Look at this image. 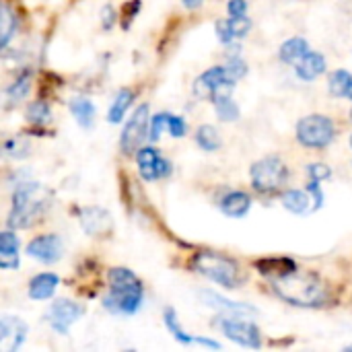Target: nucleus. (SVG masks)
I'll return each instance as SVG.
<instances>
[{
  "instance_id": "6e6552de",
  "label": "nucleus",
  "mask_w": 352,
  "mask_h": 352,
  "mask_svg": "<svg viewBox=\"0 0 352 352\" xmlns=\"http://www.w3.org/2000/svg\"><path fill=\"white\" fill-rule=\"evenodd\" d=\"M233 82L235 80H231L225 66H214L194 80V95L200 99H214L223 93H229V89H233Z\"/></svg>"
},
{
  "instance_id": "79ce46f5",
  "label": "nucleus",
  "mask_w": 352,
  "mask_h": 352,
  "mask_svg": "<svg viewBox=\"0 0 352 352\" xmlns=\"http://www.w3.org/2000/svg\"><path fill=\"white\" fill-rule=\"evenodd\" d=\"M200 2H202V0H184V4H186L188 8H198Z\"/></svg>"
},
{
  "instance_id": "cd10ccee",
  "label": "nucleus",
  "mask_w": 352,
  "mask_h": 352,
  "mask_svg": "<svg viewBox=\"0 0 352 352\" xmlns=\"http://www.w3.org/2000/svg\"><path fill=\"white\" fill-rule=\"evenodd\" d=\"M0 27H2V31H0V39H2L0 45L6 47L10 43L14 31H16V16L12 14V10H10L8 4H2V10H0Z\"/></svg>"
},
{
  "instance_id": "f3484780",
  "label": "nucleus",
  "mask_w": 352,
  "mask_h": 352,
  "mask_svg": "<svg viewBox=\"0 0 352 352\" xmlns=\"http://www.w3.org/2000/svg\"><path fill=\"white\" fill-rule=\"evenodd\" d=\"M252 208V198L245 192H229L221 200V210L231 219H243Z\"/></svg>"
},
{
  "instance_id": "4468645a",
  "label": "nucleus",
  "mask_w": 352,
  "mask_h": 352,
  "mask_svg": "<svg viewBox=\"0 0 352 352\" xmlns=\"http://www.w3.org/2000/svg\"><path fill=\"white\" fill-rule=\"evenodd\" d=\"M27 254L41 264H54L62 256V241L58 235H39L27 245Z\"/></svg>"
},
{
  "instance_id": "c9c22d12",
  "label": "nucleus",
  "mask_w": 352,
  "mask_h": 352,
  "mask_svg": "<svg viewBox=\"0 0 352 352\" xmlns=\"http://www.w3.org/2000/svg\"><path fill=\"white\" fill-rule=\"evenodd\" d=\"M307 173H309V179H316V182H326L332 177V169L324 163H314L307 167Z\"/></svg>"
},
{
  "instance_id": "ddd939ff",
  "label": "nucleus",
  "mask_w": 352,
  "mask_h": 352,
  "mask_svg": "<svg viewBox=\"0 0 352 352\" xmlns=\"http://www.w3.org/2000/svg\"><path fill=\"white\" fill-rule=\"evenodd\" d=\"M27 336V326L23 320L12 316H2L0 320V351L16 352Z\"/></svg>"
},
{
  "instance_id": "bb28decb",
  "label": "nucleus",
  "mask_w": 352,
  "mask_h": 352,
  "mask_svg": "<svg viewBox=\"0 0 352 352\" xmlns=\"http://www.w3.org/2000/svg\"><path fill=\"white\" fill-rule=\"evenodd\" d=\"M196 142H198V146H200L202 151L212 153V151H217V148L221 146V134H219V130H217L214 126L204 124V126H200L198 132H196Z\"/></svg>"
},
{
  "instance_id": "58836bf2",
  "label": "nucleus",
  "mask_w": 352,
  "mask_h": 352,
  "mask_svg": "<svg viewBox=\"0 0 352 352\" xmlns=\"http://www.w3.org/2000/svg\"><path fill=\"white\" fill-rule=\"evenodd\" d=\"M227 10H229V16H243L248 10V2L245 0H231Z\"/></svg>"
},
{
  "instance_id": "5701e85b",
  "label": "nucleus",
  "mask_w": 352,
  "mask_h": 352,
  "mask_svg": "<svg viewBox=\"0 0 352 352\" xmlns=\"http://www.w3.org/2000/svg\"><path fill=\"white\" fill-rule=\"evenodd\" d=\"M283 206L293 214H305V212H309V208L314 204H311L307 192H303V190H287L283 194Z\"/></svg>"
},
{
  "instance_id": "c03bdc74",
  "label": "nucleus",
  "mask_w": 352,
  "mask_h": 352,
  "mask_svg": "<svg viewBox=\"0 0 352 352\" xmlns=\"http://www.w3.org/2000/svg\"><path fill=\"white\" fill-rule=\"evenodd\" d=\"M346 351H352V346H346Z\"/></svg>"
},
{
  "instance_id": "4c0bfd02",
  "label": "nucleus",
  "mask_w": 352,
  "mask_h": 352,
  "mask_svg": "<svg viewBox=\"0 0 352 352\" xmlns=\"http://www.w3.org/2000/svg\"><path fill=\"white\" fill-rule=\"evenodd\" d=\"M309 194L314 196V210H318V208H322V204H324V192H322V188H320V182H316V179H309Z\"/></svg>"
},
{
  "instance_id": "dca6fc26",
  "label": "nucleus",
  "mask_w": 352,
  "mask_h": 352,
  "mask_svg": "<svg viewBox=\"0 0 352 352\" xmlns=\"http://www.w3.org/2000/svg\"><path fill=\"white\" fill-rule=\"evenodd\" d=\"M297 76L303 80H314L320 74L326 72V60L320 52H307L297 64H295Z\"/></svg>"
},
{
  "instance_id": "6ab92c4d",
  "label": "nucleus",
  "mask_w": 352,
  "mask_h": 352,
  "mask_svg": "<svg viewBox=\"0 0 352 352\" xmlns=\"http://www.w3.org/2000/svg\"><path fill=\"white\" fill-rule=\"evenodd\" d=\"M0 266L4 270H14L19 266V239L10 231L0 235Z\"/></svg>"
},
{
  "instance_id": "e433bc0d",
  "label": "nucleus",
  "mask_w": 352,
  "mask_h": 352,
  "mask_svg": "<svg viewBox=\"0 0 352 352\" xmlns=\"http://www.w3.org/2000/svg\"><path fill=\"white\" fill-rule=\"evenodd\" d=\"M186 130H188V126H186L184 118L169 116V128H167V132H169L173 138H182V136L186 134Z\"/></svg>"
},
{
  "instance_id": "0eeeda50",
  "label": "nucleus",
  "mask_w": 352,
  "mask_h": 352,
  "mask_svg": "<svg viewBox=\"0 0 352 352\" xmlns=\"http://www.w3.org/2000/svg\"><path fill=\"white\" fill-rule=\"evenodd\" d=\"M148 126H151V109H148V103H142L134 109L132 118L128 120L124 132H122V153L124 155H132L144 140L146 132H148Z\"/></svg>"
},
{
  "instance_id": "9d476101",
  "label": "nucleus",
  "mask_w": 352,
  "mask_h": 352,
  "mask_svg": "<svg viewBox=\"0 0 352 352\" xmlns=\"http://www.w3.org/2000/svg\"><path fill=\"white\" fill-rule=\"evenodd\" d=\"M221 330L229 340H233L241 346H248V349H260L262 346L260 330L252 322H241V320L229 318V320L221 322Z\"/></svg>"
},
{
  "instance_id": "a878e982",
  "label": "nucleus",
  "mask_w": 352,
  "mask_h": 352,
  "mask_svg": "<svg viewBox=\"0 0 352 352\" xmlns=\"http://www.w3.org/2000/svg\"><path fill=\"white\" fill-rule=\"evenodd\" d=\"M212 101H214V109H217L219 120H223V122H235L239 118V107L231 99L229 93H223V95L214 97Z\"/></svg>"
},
{
  "instance_id": "f03ea898",
  "label": "nucleus",
  "mask_w": 352,
  "mask_h": 352,
  "mask_svg": "<svg viewBox=\"0 0 352 352\" xmlns=\"http://www.w3.org/2000/svg\"><path fill=\"white\" fill-rule=\"evenodd\" d=\"M107 280L109 293L103 297V307L118 316H134L144 299V289L138 276L128 268H111Z\"/></svg>"
},
{
  "instance_id": "f257e3e1",
  "label": "nucleus",
  "mask_w": 352,
  "mask_h": 352,
  "mask_svg": "<svg viewBox=\"0 0 352 352\" xmlns=\"http://www.w3.org/2000/svg\"><path fill=\"white\" fill-rule=\"evenodd\" d=\"M272 287L283 301L297 307H322L330 297L328 285L318 274L299 272V270L274 278Z\"/></svg>"
},
{
  "instance_id": "4be33fe9",
  "label": "nucleus",
  "mask_w": 352,
  "mask_h": 352,
  "mask_svg": "<svg viewBox=\"0 0 352 352\" xmlns=\"http://www.w3.org/2000/svg\"><path fill=\"white\" fill-rule=\"evenodd\" d=\"M307 52H309V45L303 37H291L280 45L278 56L285 64H297Z\"/></svg>"
},
{
  "instance_id": "7ed1b4c3",
  "label": "nucleus",
  "mask_w": 352,
  "mask_h": 352,
  "mask_svg": "<svg viewBox=\"0 0 352 352\" xmlns=\"http://www.w3.org/2000/svg\"><path fill=\"white\" fill-rule=\"evenodd\" d=\"M50 192L39 184H21L12 194V210L8 217L10 229H27L47 208Z\"/></svg>"
},
{
  "instance_id": "b1692460",
  "label": "nucleus",
  "mask_w": 352,
  "mask_h": 352,
  "mask_svg": "<svg viewBox=\"0 0 352 352\" xmlns=\"http://www.w3.org/2000/svg\"><path fill=\"white\" fill-rule=\"evenodd\" d=\"M70 111L76 118V122L82 128H91L93 120H95V105L91 103V99L87 97H74L70 99Z\"/></svg>"
},
{
  "instance_id": "20e7f679",
  "label": "nucleus",
  "mask_w": 352,
  "mask_h": 352,
  "mask_svg": "<svg viewBox=\"0 0 352 352\" xmlns=\"http://www.w3.org/2000/svg\"><path fill=\"white\" fill-rule=\"evenodd\" d=\"M192 266L196 272L206 276L208 280L225 287V289H237L241 285V270L235 260L214 254V252H200L194 256Z\"/></svg>"
},
{
  "instance_id": "a18cd8bd",
  "label": "nucleus",
  "mask_w": 352,
  "mask_h": 352,
  "mask_svg": "<svg viewBox=\"0 0 352 352\" xmlns=\"http://www.w3.org/2000/svg\"><path fill=\"white\" fill-rule=\"evenodd\" d=\"M351 118H352V111H351Z\"/></svg>"
},
{
  "instance_id": "a211bd4d",
  "label": "nucleus",
  "mask_w": 352,
  "mask_h": 352,
  "mask_svg": "<svg viewBox=\"0 0 352 352\" xmlns=\"http://www.w3.org/2000/svg\"><path fill=\"white\" fill-rule=\"evenodd\" d=\"M58 276L54 272H43V274H37L31 283H29V297L35 299V301H45L50 299L54 293H56V287H58Z\"/></svg>"
},
{
  "instance_id": "a19ab883",
  "label": "nucleus",
  "mask_w": 352,
  "mask_h": 352,
  "mask_svg": "<svg viewBox=\"0 0 352 352\" xmlns=\"http://www.w3.org/2000/svg\"><path fill=\"white\" fill-rule=\"evenodd\" d=\"M196 344H204V346H208V349H221V344H219V342H214V340H206V338H196Z\"/></svg>"
},
{
  "instance_id": "f704fd0d",
  "label": "nucleus",
  "mask_w": 352,
  "mask_h": 352,
  "mask_svg": "<svg viewBox=\"0 0 352 352\" xmlns=\"http://www.w3.org/2000/svg\"><path fill=\"white\" fill-rule=\"evenodd\" d=\"M225 68H227V72H229L231 80H239V78L248 72V66H245V62H243L239 56H233Z\"/></svg>"
},
{
  "instance_id": "423d86ee",
  "label": "nucleus",
  "mask_w": 352,
  "mask_h": 352,
  "mask_svg": "<svg viewBox=\"0 0 352 352\" xmlns=\"http://www.w3.org/2000/svg\"><path fill=\"white\" fill-rule=\"evenodd\" d=\"M334 122L326 116H307L297 126V140L309 148H324L334 140Z\"/></svg>"
},
{
  "instance_id": "aec40b11",
  "label": "nucleus",
  "mask_w": 352,
  "mask_h": 352,
  "mask_svg": "<svg viewBox=\"0 0 352 352\" xmlns=\"http://www.w3.org/2000/svg\"><path fill=\"white\" fill-rule=\"evenodd\" d=\"M200 297L204 299L206 305L210 307H217V309H223L231 316H239V314H256V307L248 305V303H235V301H229V299H223L221 295L212 293V291H202Z\"/></svg>"
},
{
  "instance_id": "1a4fd4ad",
  "label": "nucleus",
  "mask_w": 352,
  "mask_h": 352,
  "mask_svg": "<svg viewBox=\"0 0 352 352\" xmlns=\"http://www.w3.org/2000/svg\"><path fill=\"white\" fill-rule=\"evenodd\" d=\"M82 314H85L82 305L68 301V299H60V301L52 303V307L47 311V322L58 334H68L72 324H76L82 318Z\"/></svg>"
},
{
  "instance_id": "2eb2a0df",
  "label": "nucleus",
  "mask_w": 352,
  "mask_h": 352,
  "mask_svg": "<svg viewBox=\"0 0 352 352\" xmlns=\"http://www.w3.org/2000/svg\"><path fill=\"white\" fill-rule=\"evenodd\" d=\"M250 27H252V23H250V19H245V14L243 16H231V21H219L217 23V33H219L223 43H231L235 39L245 37Z\"/></svg>"
},
{
  "instance_id": "412c9836",
  "label": "nucleus",
  "mask_w": 352,
  "mask_h": 352,
  "mask_svg": "<svg viewBox=\"0 0 352 352\" xmlns=\"http://www.w3.org/2000/svg\"><path fill=\"white\" fill-rule=\"evenodd\" d=\"M256 268L262 274H266V276L278 278V276H285V274L295 272L297 270V264L293 260H289V258H270V260H260L256 264Z\"/></svg>"
},
{
  "instance_id": "f8f14e48",
  "label": "nucleus",
  "mask_w": 352,
  "mask_h": 352,
  "mask_svg": "<svg viewBox=\"0 0 352 352\" xmlns=\"http://www.w3.org/2000/svg\"><path fill=\"white\" fill-rule=\"evenodd\" d=\"M80 227L87 235L91 237H105L113 229L111 214L105 208L99 206H89L80 210Z\"/></svg>"
},
{
  "instance_id": "c85d7f7f",
  "label": "nucleus",
  "mask_w": 352,
  "mask_h": 352,
  "mask_svg": "<svg viewBox=\"0 0 352 352\" xmlns=\"http://www.w3.org/2000/svg\"><path fill=\"white\" fill-rule=\"evenodd\" d=\"M163 320H165L167 330L173 334V338H175L177 342H182V344H196V338H192V336L179 326V320H177V316H175L173 309H167V311L163 314Z\"/></svg>"
},
{
  "instance_id": "2f4dec72",
  "label": "nucleus",
  "mask_w": 352,
  "mask_h": 352,
  "mask_svg": "<svg viewBox=\"0 0 352 352\" xmlns=\"http://www.w3.org/2000/svg\"><path fill=\"white\" fill-rule=\"evenodd\" d=\"M351 78V72H346V70H336V72L330 76V93H332L334 97H346Z\"/></svg>"
},
{
  "instance_id": "c756f323",
  "label": "nucleus",
  "mask_w": 352,
  "mask_h": 352,
  "mask_svg": "<svg viewBox=\"0 0 352 352\" xmlns=\"http://www.w3.org/2000/svg\"><path fill=\"white\" fill-rule=\"evenodd\" d=\"M25 116H27V120H29L31 124L41 126V124H47V122L52 120V109H50V105H47V103H43V101H35V103H31V105L27 107Z\"/></svg>"
},
{
  "instance_id": "7c9ffc66",
  "label": "nucleus",
  "mask_w": 352,
  "mask_h": 352,
  "mask_svg": "<svg viewBox=\"0 0 352 352\" xmlns=\"http://www.w3.org/2000/svg\"><path fill=\"white\" fill-rule=\"evenodd\" d=\"M29 87H31V76H29V74L16 76V80L6 89V101H8V103L21 101V99L29 93Z\"/></svg>"
},
{
  "instance_id": "393cba45",
  "label": "nucleus",
  "mask_w": 352,
  "mask_h": 352,
  "mask_svg": "<svg viewBox=\"0 0 352 352\" xmlns=\"http://www.w3.org/2000/svg\"><path fill=\"white\" fill-rule=\"evenodd\" d=\"M132 101H134V93L128 91V89H122V91L116 95V99H113V103H111V107H109V111H107V120H109L111 124H120L122 118L126 116L128 107L132 105Z\"/></svg>"
},
{
  "instance_id": "9b49d317",
  "label": "nucleus",
  "mask_w": 352,
  "mask_h": 352,
  "mask_svg": "<svg viewBox=\"0 0 352 352\" xmlns=\"http://www.w3.org/2000/svg\"><path fill=\"white\" fill-rule=\"evenodd\" d=\"M138 161V169L144 182H155L159 177L169 175V161L163 159L155 148L151 146H142L136 155Z\"/></svg>"
},
{
  "instance_id": "72a5a7b5",
  "label": "nucleus",
  "mask_w": 352,
  "mask_h": 352,
  "mask_svg": "<svg viewBox=\"0 0 352 352\" xmlns=\"http://www.w3.org/2000/svg\"><path fill=\"white\" fill-rule=\"evenodd\" d=\"M169 116L171 113H157L151 118V140H159L163 130L169 128Z\"/></svg>"
},
{
  "instance_id": "473e14b6",
  "label": "nucleus",
  "mask_w": 352,
  "mask_h": 352,
  "mask_svg": "<svg viewBox=\"0 0 352 352\" xmlns=\"http://www.w3.org/2000/svg\"><path fill=\"white\" fill-rule=\"evenodd\" d=\"M4 153L12 159H23L27 157L29 153V142L25 138H10L6 144H4Z\"/></svg>"
},
{
  "instance_id": "37998d69",
  "label": "nucleus",
  "mask_w": 352,
  "mask_h": 352,
  "mask_svg": "<svg viewBox=\"0 0 352 352\" xmlns=\"http://www.w3.org/2000/svg\"><path fill=\"white\" fill-rule=\"evenodd\" d=\"M346 97L352 101V78H351V85H349V91H346Z\"/></svg>"
},
{
  "instance_id": "39448f33",
  "label": "nucleus",
  "mask_w": 352,
  "mask_h": 352,
  "mask_svg": "<svg viewBox=\"0 0 352 352\" xmlns=\"http://www.w3.org/2000/svg\"><path fill=\"white\" fill-rule=\"evenodd\" d=\"M252 186L260 194H274L278 192L287 179H289V169L283 159L278 157H264L252 165Z\"/></svg>"
},
{
  "instance_id": "ea45409f",
  "label": "nucleus",
  "mask_w": 352,
  "mask_h": 352,
  "mask_svg": "<svg viewBox=\"0 0 352 352\" xmlns=\"http://www.w3.org/2000/svg\"><path fill=\"white\" fill-rule=\"evenodd\" d=\"M101 16H103V27H105V29H109V27L116 23V10H113L111 6H105V8L101 10Z\"/></svg>"
}]
</instances>
